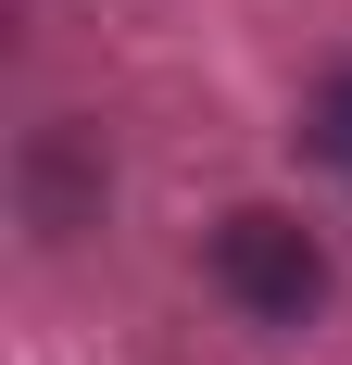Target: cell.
<instances>
[{
	"instance_id": "6da1fadb",
	"label": "cell",
	"mask_w": 352,
	"mask_h": 365,
	"mask_svg": "<svg viewBox=\"0 0 352 365\" xmlns=\"http://www.w3.org/2000/svg\"><path fill=\"white\" fill-rule=\"evenodd\" d=\"M214 277L252 302V315H302V302L327 290V252H315V227L277 215V202H252V215L214 227Z\"/></svg>"
},
{
	"instance_id": "7a4b0ae2",
	"label": "cell",
	"mask_w": 352,
	"mask_h": 365,
	"mask_svg": "<svg viewBox=\"0 0 352 365\" xmlns=\"http://www.w3.org/2000/svg\"><path fill=\"white\" fill-rule=\"evenodd\" d=\"M315 151H340V164H352V76H340V88L315 101Z\"/></svg>"
}]
</instances>
